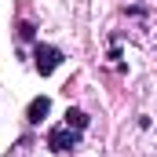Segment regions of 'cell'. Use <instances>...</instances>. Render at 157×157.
Masks as SVG:
<instances>
[{"label":"cell","instance_id":"1","mask_svg":"<svg viewBox=\"0 0 157 157\" xmlns=\"http://www.w3.org/2000/svg\"><path fill=\"white\" fill-rule=\"evenodd\" d=\"M48 146H51L55 154H70V150H77V146H80V132H77V128H70V124L51 128V132H48Z\"/></svg>","mask_w":157,"mask_h":157},{"label":"cell","instance_id":"2","mask_svg":"<svg viewBox=\"0 0 157 157\" xmlns=\"http://www.w3.org/2000/svg\"><path fill=\"white\" fill-rule=\"evenodd\" d=\"M33 66H37L40 77L55 73V70L62 66V51H59V48H51V44H37V48H33Z\"/></svg>","mask_w":157,"mask_h":157},{"label":"cell","instance_id":"3","mask_svg":"<svg viewBox=\"0 0 157 157\" xmlns=\"http://www.w3.org/2000/svg\"><path fill=\"white\" fill-rule=\"evenodd\" d=\"M48 110H51V99H48V95H37V99L29 102V110H26V121H29V124H40V121L48 117Z\"/></svg>","mask_w":157,"mask_h":157},{"label":"cell","instance_id":"4","mask_svg":"<svg viewBox=\"0 0 157 157\" xmlns=\"http://www.w3.org/2000/svg\"><path fill=\"white\" fill-rule=\"evenodd\" d=\"M66 124L77 128V132H84V128H88V113H84V110H66Z\"/></svg>","mask_w":157,"mask_h":157},{"label":"cell","instance_id":"5","mask_svg":"<svg viewBox=\"0 0 157 157\" xmlns=\"http://www.w3.org/2000/svg\"><path fill=\"white\" fill-rule=\"evenodd\" d=\"M18 37H22V40H33V37H37V29H33L29 22H18Z\"/></svg>","mask_w":157,"mask_h":157}]
</instances>
